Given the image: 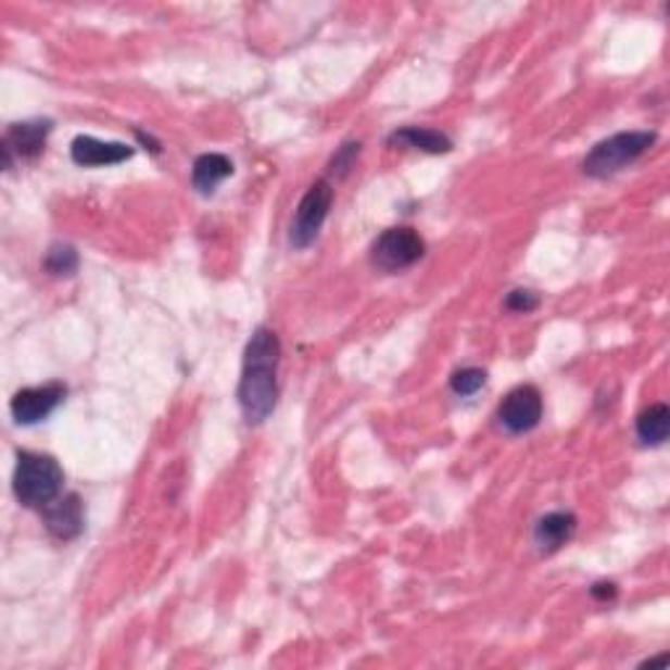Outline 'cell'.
I'll use <instances>...</instances> for the list:
<instances>
[{"label":"cell","mask_w":670,"mask_h":670,"mask_svg":"<svg viewBox=\"0 0 670 670\" xmlns=\"http://www.w3.org/2000/svg\"><path fill=\"white\" fill-rule=\"evenodd\" d=\"M14 493L27 508H45L63 493V469L48 453L22 451L16 458Z\"/></svg>","instance_id":"7a4b0ae2"},{"label":"cell","mask_w":670,"mask_h":670,"mask_svg":"<svg viewBox=\"0 0 670 670\" xmlns=\"http://www.w3.org/2000/svg\"><path fill=\"white\" fill-rule=\"evenodd\" d=\"M484 382H488V372H484V369L464 367L451 378V388L456 395H475L477 391H482Z\"/></svg>","instance_id":"2e32d148"},{"label":"cell","mask_w":670,"mask_h":670,"mask_svg":"<svg viewBox=\"0 0 670 670\" xmlns=\"http://www.w3.org/2000/svg\"><path fill=\"white\" fill-rule=\"evenodd\" d=\"M497 419L506 427L510 435H524L534 430L542 419V395L534 385L514 388L503 404L497 406Z\"/></svg>","instance_id":"8992f818"},{"label":"cell","mask_w":670,"mask_h":670,"mask_svg":"<svg viewBox=\"0 0 670 670\" xmlns=\"http://www.w3.org/2000/svg\"><path fill=\"white\" fill-rule=\"evenodd\" d=\"M356 155H359V142L343 144L341 150L336 152L333 163H330V174L346 176L349 170H351V165H354V161H356Z\"/></svg>","instance_id":"e0dca14e"},{"label":"cell","mask_w":670,"mask_h":670,"mask_svg":"<svg viewBox=\"0 0 670 670\" xmlns=\"http://www.w3.org/2000/svg\"><path fill=\"white\" fill-rule=\"evenodd\" d=\"M590 592H592V597L599 599V603H610V599H616V595H618L616 584H612V582H597Z\"/></svg>","instance_id":"d6986e66"},{"label":"cell","mask_w":670,"mask_h":670,"mask_svg":"<svg viewBox=\"0 0 670 670\" xmlns=\"http://www.w3.org/2000/svg\"><path fill=\"white\" fill-rule=\"evenodd\" d=\"M134 147L124 142H100L94 137H76L72 142V157L76 165L85 168H100V165H118L129 161Z\"/></svg>","instance_id":"30bf717a"},{"label":"cell","mask_w":670,"mask_h":670,"mask_svg":"<svg viewBox=\"0 0 670 670\" xmlns=\"http://www.w3.org/2000/svg\"><path fill=\"white\" fill-rule=\"evenodd\" d=\"M233 174V163L228 161L226 155L220 152H204L194 161V168H191V184L200 194H213L218 189V184L226 181L228 176Z\"/></svg>","instance_id":"7c38bea8"},{"label":"cell","mask_w":670,"mask_h":670,"mask_svg":"<svg viewBox=\"0 0 670 670\" xmlns=\"http://www.w3.org/2000/svg\"><path fill=\"white\" fill-rule=\"evenodd\" d=\"M573 532H577V516L569 510H553V514L542 516L534 527V542L542 553H555L569 545Z\"/></svg>","instance_id":"8fae6325"},{"label":"cell","mask_w":670,"mask_h":670,"mask_svg":"<svg viewBox=\"0 0 670 670\" xmlns=\"http://www.w3.org/2000/svg\"><path fill=\"white\" fill-rule=\"evenodd\" d=\"M425 257V239L414 228L395 226L378 236L372 244V263L382 273H401Z\"/></svg>","instance_id":"277c9868"},{"label":"cell","mask_w":670,"mask_h":670,"mask_svg":"<svg viewBox=\"0 0 670 670\" xmlns=\"http://www.w3.org/2000/svg\"><path fill=\"white\" fill-rule=\"evenodd\" d=\"M45 267H48L53 276H74L76 267H79V254H76L74 246L55 244L50 246L48 257H45Z\"/></svg>","instance_id":"9a60e30c"},{"label":"cell","mask_w":670,"mask_h":670,"mask_svg":"<svg viewBox=\"0 0 670 670\" xmlns=\"http://www.w3.org/2000/svg\"><path fill=\"white\" fill-rule=\"evenodd\" d=\"M388 142L401 144V147H412V150L430 152V155H440V152H451V147H453V142H451L448 137H445L443 131L422 129V126H406V129L393 131Z\"/></svg>","instance_id":"4fadbf2b"},{"label":"cell","mask_w":670,"mask_h":670,"mask_svg":"<svg viewBox=\"0 0 670 670\" xmlns=\"http://www.w3.org/2000/svg\"><path fill=\"white\" fill-rule=\"evenodd\" d=\"M42 519L48 532L59 540H74L79 538L85 529V503L79 495L68 493L55 497L50 506L42 508Z\"/></svg>","instance_id":"9c48e42d"},{"label":"cell","mask_w":670,"mask_h":670,"mask_svg":"<svg viewBox=\"0 0 670 670\" xmlns=\"http://www.w3.org/2000/svg\"><path fill=\"white\" fill-rule=\"evenodd\" d=\"M280 341L276 330L257 328L249 338L244 372L239 382V406L249 425H263L278 401Z\"/></svg>","instance_id":"6da1fadb"},{"label":"cell","mask_w":670,"mask_h":670,"mask_svg":"<svg viewBox=\"0 0 670 670\" xmlns=\"http://www.w3.org/2000/svg\"><path fill=\"white\" fill-rule=\"evenodd\" d=\"M50 129H53L50 121H22V124H11L3 137L5 168H11L16 157L27 161V157L40 155L45 150V142H48Z\"/></svg>","instance_id":"ba28073f"},{"label":"cell","mask_w":670,"mask_h":670,"mask_svg":"<svg viewBox=\"0 0 670 670\" xmlns=\"http://www.w3.org/2000/svg\"><path fill=\"white\" fill-rule=\"evenodd\" d=\"M540 304V296L529 289H516L506 296V306L510 312H532Z\"/></svg>","instance_id":"ac0fdd59"},{"label":"cell","mask_w":670,"mask_h":670,"mask_svg":"<svg viewBox=\"0 0 670 670\" xmlns=\"http://www.w3.org/2000/svg\"><path fill=\"white\" fill-rule=\"evenodd\" d=\"M670 412L666 404H653L636 417V435L644 445H662L668 440Z\"/></svg>","instance_id":"5bb4252c"},{"label":"cell","mask_w":670,"mask_h":670,"mask_svg":"<svg viewBox=\"0 0 670 670\" xmlns=\"http://www.w3.org/2000/svg\"><path fill=\"white\" fill-rule=\"evenodd\" d=\"M333 204V187L328 181H317L306 189V194L299 202L296 215H293L289 241L293 249H306L320 233L325 218Z\"/></svg>","instance_id":"5b68a950"},{"label":"cell","mask_w":670,"mask_h":670,"mask_svg":"<svg viewBox=\"0 0 670 670\" xmlns=\"http://www.w3.org/2000/svg\"><path fill=\"white\" fill-rule=\"evenodd\" d=\"M66 399V385L48 382V385L24 388L11 399V414L18 425H37L48 419Z\"/></svg>","instance_id":"52a82bcc"},{"label":"cell","mask_w":670,"mask_h":670,"mask_svg":"<svg viewBox=\"0 0 670 670\" xmlns=\"http://www.w3.org/2000/svg\"><path fill=\"white\" fill-rule=\"evenodd\" d=\"M657 142L655 131H621L592 147L584 157V174L592 178H608L627 165L640 161L644 152Z\"/></svg>","instance_id":"3957f363"}]
</instances>
